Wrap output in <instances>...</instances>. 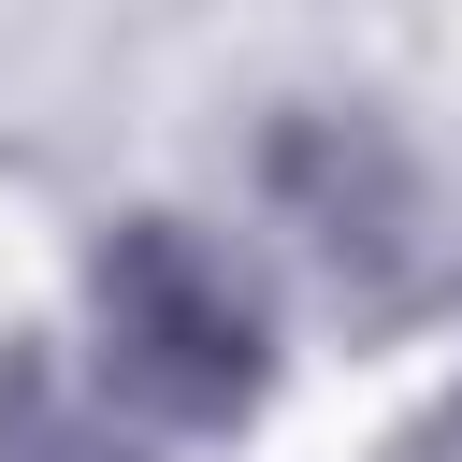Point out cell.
Wrapping results in <instances>:
<instances>
[{"label":"cell","instance_id":"cell-2","mask_svg":"<svg viewBox=\"0 0 462 462\" xmlns=\"http://www.w3.org/2000/svg\"><path fill=\"white\" fill-rule=\"evenodd\" d=\"M274 202L303 217V245L346 274V289H390L404 274V231H419V173L375 116H289L274 130Z\"/></svg>","mask_w":462,"mask_h":462},{"label":"cell","instance_id":"cell-1","mask_svg":"<svg viewBox=\"0 0 462 462\" xmlns=\"http://www.w3.org/2000/svg\"><path fill=\"white\" fill-rule=\"evenodd\" d=\"M87 361L130 419L159 433H231L274 375V318L260 289L188 231V217H116L87 260Z\"/></svg>","mask_w":462,"mask_h":462},{"label":"cell","instance_id":"cell-3","mask_svg":"<svg viewBox=\"0 0 462 462\" xmlns=\"http://www.w3.org/2000/svg\"><path fill=\"white\" fill-rule=\"evenodd\" d=\"M0 462H130V448L72 404L58 361H0Z\"/></svg>","mask_w":462,"mask_h":462}]
</instances>
